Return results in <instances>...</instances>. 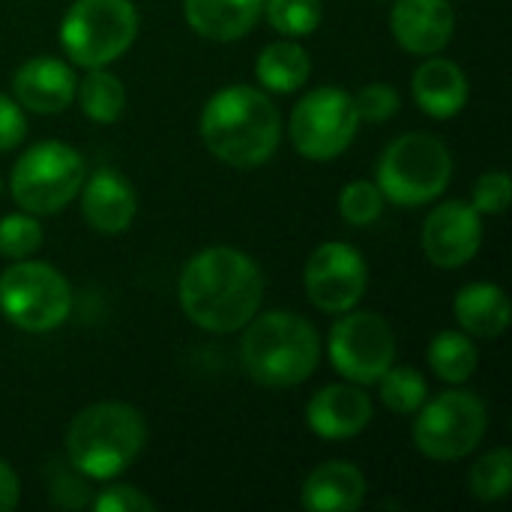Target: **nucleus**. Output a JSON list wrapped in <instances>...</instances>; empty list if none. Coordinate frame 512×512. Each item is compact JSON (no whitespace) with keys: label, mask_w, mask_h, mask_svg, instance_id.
I'll return each instance as SVG.
<instances>
[{"label":"nucleus","mask_w":512,"mask_h":512,"mask_svg":"<svg viewBox=\"0 0 512 512\" xmlns=\"http://www.w3.org/2000/svg\"><path fill=\"white\" fill-rule=\"evenodd\" d=\"M177 294L195 327L207 333H237L261 309L264 276L246 252L234 246H210L189 258Z\"/></svg>","instance_id":"1"},{"label":"nucleus","mask_w":512,"mask_h":512,"mask_svg":"<svg viewBox=\"0 0 512 512\" xmlns=\"http://www.w3.org/2000/svg\"><path fill=\"white\" fill-rule=\"evenodd\" d=\"M204 147L231 168L264 165L282 138V120L267 93L234 84L213 93L201 111Z\"/></svg>","instance_id":"2"},{"label":"nucleus","mask_w":512,"mask_h":512,"mask_svg":"<svg viewBox=\"0 0 512 512\" xmlns=\"http://www.w3.org/2000/svg\"><path fill=\"white\" fill-rule=\"evenodd\" d=\"M240 360L264 387H297L318 369V330L294 312H264L246 324Z\"/></svg>","instance_id":"3"},{"label":"nucleus","mask_w":512,"mask_h":512,"mask_svg":"<svg viewBox=\"0 0 512 512\" xmlns=\"http://www.w3.org/2000/svg\"><path fill=\"white\" fill-rule=\"evenodd\" d=\"M147 423L126 402H96L84 408L66 432L69 465L87 480L120 477L144 450Z\"/></svg>","instance_id":"4"},{"label":"nucleus","mask_w":512,"mask_h":512,"mask_svg":"<svg viewBox=\"0 0 512 512\" xmlns=\"http://www.w3.org/2000/svg\"><path fill=\"white\" fill-rule=\"evenodd\" d=\"M453 156L447 144L426 132H408L387 144L378 159V189L399 207H423L450 186Z\"/></svg>","instance_id":"5"},{"label":"nucleus","mask_w":512,"mask_h":512,"mask_svg":"<svg viewBox=\"0 0 512 512\" xmlns=\"http://www.w3.org/2000/svg\"><path fill=\"white\" fill-rule=\"evenodd\" d=\"M84 177V159L72 144L39 141L18 156L9 174V192L24 213L51 216L75 201Z\"/></svg>","instance_id":"6"},{"label":"nucleus","mask_w":512,"mask_h":512,"mask_svg":"<svg viewBox=\"0 0 512 512\" xmlns=\"http://www.w3.org/2000/svg\"><path fill=\"white\" fill-rule=\"evenodd\" d=\"M138 36L132 0H75L60 24L66 57L84 69L108 66L129 51Z\"/></svg>","instance_id":"7"},{"label":"nucleus","mask_w":512,"mask_h":512,"mask_svg":"<svg viewBox=\"0 0 512 512\" xmlns=\"http://www.w3.org/2000/svg\"><path fill=\"white\" fill-rule=\"evenodd\" d=\"M0 312L24 333H51L72 312V288L45 261H15L0 276Z\"/></svg>","instance_id":"8"},{"label":"nucleus","mask_w":512,"mask_h":512,"mask_svg":"<svg viewBox=\"0 0 512 512\" xmlns=\"http://www.w3.org/2000/svg\"><path fill=\"white\" fill-rule=\"evenodd\" d=\"M489 429V411L477 393L447 390L423 402L411 429L414 447L435 462H459L480 447Z\"/></svg>","instance_id":"9"},{"label":"nucleus","mask_w":512,"mask_h":512,"mask_svg":"<svg viewBox=\"0 0 512 512\" xmlns=\"http://www.w3.org/2000/svg\"><path fill=\"white\" fill-rule=\"evenodd\" d=\"M360 129L354 96L342 87H315L291 111V141L300 156L312 162H330L342 156Z\"/></svg>","instance_id":"10"},{"label":"nucleus","mask_w":512,"mask_h":512,"mask_svg":"<svg viewBox=\"0 0 512 512\" xmlns=\"http://www.w3.org/2000/svg\"><path fill=\"white\" fill-rule=\"evenodd\" d=\"M345 318L330 330L333 369L360 387L378 384V378L396 363V336L387 318L378 312H342Z\"/></svg>","instance_id":"11"},{"label":"nucleus","mask_w":512,"mask_h":512,"mask_svg":"<svg viewBox=\"0 0 512 512\" xmlns=\"http://www.w3.org/2000/svg\"><path fill=\"white\" fill-rule=\"evenodd\" d=\"M303 282L312 306H318L327 315H342L363 300L369 270L363 255L351 243L327 240L309 255Z\"/></svg>","instance_id":"12"},{"label":"nucleus","mask_w":512,"mask_h":512,"mask_svg":"<svg viewBox=\"0 0 512 512\" xmlns=\"http://www.w3.org/2000/svg\"><path fill=\"white\" fill-rule=\"evenodd\" d=\"M483 243V219L465 201L438 204L423 222V252L435 267H465Z\"/></svg>","instance_id":"13"},{"label":"nucleus","mask_w":512,"mask_h":512,"mask_svg":"<svg viewBox=\"0 0 512 512\" xmlns=\"http://www.w3.org/2000/svg\"><path fill=\"white\" fill-rule=\"evenodd\" d=\"M390 30L396 42L420 57L441 54L456 30V12L450 0H396L390 12Z\"/></svg>","instance_id":"14"},{"label":"nucleus","mask_w":512,"mask_h":512,"mask_svg":"<svg viewBox=\"0 0 512 512\" xmlns=\"http://www.w3.org/2000/svg\"><path fill=\"white\" fill-rule=\"evenodd\" d=\"M75 87H78V78L72 66L51 54L24 60L12 78L15 102L33 114H57L69 108L75 102Z\"/></svg>","instance_id":"15"},{"label":"nucleus","mask_w":512,"mask_h":512,"mask_svg":"<svg viewBox=\"0 0 512 512\" xmlns=\"http://www.w3.org/2000/svg\"><path fill=\"white\" fill-rule=\"evenodd\" d=\"M306 423L324 441L357 438L372 423V399L360 384H330L312 396Z\"/></svg>","instance_id":"16"},{"label":"nucleus","mask_w":512,"mask_h":512,"mask_svg":"<svg viewBox=\"0 0 512 512\" xmlns=\"http://www.w3.org/2000/svg\"><path fill=\"white\" fill-rule=\"evenodd\" d=\"M81 213L87 225L99 234L129 231L138 213V198H135L132 183L114 168H99L93 177H84Z\"/></svg>","instance_id":"17"},{"label":"nucleus","mask_w":512,"mask_h":512,"mask_svg":"<svg viewBox=\"0 0 512 512\" xmlns=\"http://www.w3.org/2000/svg\"><path fill=\"white\" fill-rule=\"evenodd\" d=\"M417 105L435 117L450 120L468 105V75L447 57H429L417 66L411 81Z\"/></svg>","instance_id":"18"},{"label":"nucleus","mask_w":512,"mask_h":512,"mask_svg":"<svg viewBox=\"0 0 512 512\" xmlns=\"http://www.w3.org/2000/svg\"><path fill=\"white\" fill-rule=\"evenodd\" d=\"M366 477L351 462H324L303 483V507L312 512H354L366 501Z\"/></svg>","instance_id":"19"},{"label":"nucleus","mask_w":512,"mask_h":512,"mask_svg":"<svg viewBox=\"0 0 512 512\" xmlns=\"http://www.w3.org/2000/svg\"><path fill=\"white\" fill-rule=\"evenodd\" d=\"M189 27L213 42L243 39L264 15V0H183Z\"/></svg>","instance_id":"20"},{"label":"nucleus","mask_w":512,"mask_h":512,"mask_svg":"<svg viewBox=\"0 0 512 512\" xmlns=\"http://www.w3.org/2000/svg\"><path fill=\"white\" fill-rule=\"evenodd\" d=\"M456 321L477 339H498L510 327V300L492 282H471L456 294Z\"/></svg>","instance_id":"21"},{"label":"nucleus","mask_w":512,"mask_h":512,"mask_svg":"<svg viewBox=\"0 0 512 512\" xmlns=\"http://www.w3.org/2000/svg\"><path fill=\"white\" fill-rule=\"evenodd\" d=\"M312 60L306 48L297 39H279L264 45V51L255 60V75L258 81L273 90V93H294L309 81Z\"/></svg>","instance_id":"22"},{"label":"nucleus","mask_w":512,"mask_h":512,"mask_svg":"<svg viewBox=\"0 0 512 512\" xmlns=\"http://www.w3.org/2000/svg\"><path fill=\"white\" fill-rule=\"evenodd\" d=\"M75 99L93 123H114L126 111V87L105 66L87 69V75L75 87Z\"/></svg>","instance_id":"23"},{"label":"nucleus","mask_w":512,"mask_h":512,"mask_svg":"<svg viewBox=\"0 0 512 512\" xmlns=\"http://www.w3.org/2000/svg\"><path fill=\"white\" fill-rule=\"evenodd\" d=\"M477 348L465 333L441 330L429 345V366L447 384H465L477 372Z\"/></svg>","instance_id":"24"},{"label":"nucleus","mask_w":512,"mask_h":512,"mask_svg":"<svg viewBox=\"0 0 512 512\" xmlns=\"http://www.w3.org/2000/svg\"><path fill=\"white\" fill-rule=\"evenodd\" d=\"M381 402L393 411V414H417L420 405L426 402L429 396V387H426V378L411 369V366H390L381 378Z\"/></svg>","instance_id":"25"},{"label":"nucleus","mask_w":512,"mask_h":512,"mask_svg":"<svg viewBox=\"0 0 512 512\" xmlns=\"http://www.w3.org/2000/svg\"><path fill=\"white\" fill-rule=\"evenodd\" d=\"M264 15L270 27L288 39L312 36L324 18L321 0H264Z\"/></svg>","instance_id":"26"},{"label":"nucleus","mask_w":512,"mask_h":512,"mask_svg":"<svg viewBox=\"0 0 512 512\" xmlns=\"http://www.w3.org/2000/svg\"><path fill=\"white\" fill-rule=\"evenodd\" d=\"M512 486V453L507 447H498L486 453L474 468H471V495L477 501H504Z\"/></svg>","instance_id":"27"},{"label":"nucleus","mask_w":512,"mask_h":512,"mask_svg":"<svg viewBox=\"0 0 512 512\" xmlns=\"http://www.w3.org/2000/svg\"><path fill=\"white\" fill-rule=\"evenodd\" d=\"M42 225L36 222L33 213H9L0 219V255L9 261H24L33 258L42 249Z\"/></svg>","instance_id":"28"},{"label":"nucleus","mask_w":512,"mask_h":512,"mask_svg":"<svg viewBox=\"0 0 512 512\" xmlns=\"http://www.w3.org/2000/svg\"><path fill=\"white\" fill-rule=\"evenodd\" d=\"M384 204H387L384 192L378 189V183L369 180H354L339 192V213L354 228L375 225L384 213Z\"/></svg>","instance_id":"29"},{"label":"nucleus","mask_w":512,"mask_h":512,"mask_svg":"<svg viewBox=\"0 0 512 512\" xmlns=\"http://www.w3.org/2000/svg\"><path fill=\"white\" fill-rule=\"evenodd\" d=\"M512 198V186H510V174L507 171H486L477 177L474 183V192H471V207L483 216H498L510 207Z\"/></svg>","instance_id":"30"},{"label":"nucleus","mask_w":512,"mask_h":512,"mask_svg":"<svg viewBox=\"0 0 512 512\" xmlns=\"http://www.w3.org/2000/svg\"><path fill=\"white\" fill-rule=\"evenodd\" d=\"M354 105H357V114L360 120H369V123H384L390 117L399 114V93L396 87L384 84V81H375V84H366L357 96H354Z\"/></svg>","instance_id":"31"},{"label":"nucleus","mask_w":512,"mask_h":512,"mask_svg":"<svg viewBox=\"0 0 512 512\" xmlns=\"http://www.w3.org/2000/svg\"><path fill=\"white\" fill-rule=\"evenodd\" d=\"M93 510L96 512H153L156 510V501L147 498L141 489L135 486H111V489H102L96 498H93Z\"/></svg>","instance_id":"32"},{"label":"nucleus","mask_w":512,"mask_h":512,"mask_svg":"<svg viewBox=\"0 0 512 512\" xmlns=\"http://www.w3.org/2000/svg\"><path fill=\"white\" fill-rule=\"evenodd\" d=\"M27 135V117H24V108L3 96L0 93V153L6 150H15Z\"/></svg>","instance_id":"33"},{"label":"nucleus","mask_w":512,"mask_h":512,"mask_svg":"<svg viewBox=\"0 0 512 512\" xmlns=\"http://www.w3.org/2000/svg\"><path fill=\"white\" fill-rule=\"evenodd\" d=\"M21 501V483L18 474L9 468V462L0 459V512H9L18 507Z\"/></svg>","instance_id":"34"}]
</instances>
